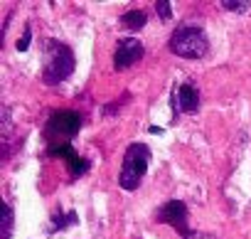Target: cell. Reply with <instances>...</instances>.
<instances>
[{"instance_id":"obj_1","label":"cell","mask_w":251,"mask_h":239,"mask_svg":"<svg viewBox=\"0 0 251 239\" xmlns=\"http://www.w3.org/2000/svg\"><path fill=\"white\" fill-rule=\"evenodd\" d=\"M42 47H45L42 81L50 84V86H57V84L67 81L76 69V57H74L72 47L59 42V40H45Z\"/></svg>"},{"instance_id":"obj_2","label":"cell","mask_w":251,"mask_h":239,"mask_svg":"<svg viewBox=\"0 0 251 239\" xmlns=\"http://www.w3.org/2000/svg\"><path fill=\"white\" fill-rule=\"evenodd\" d=\"M168 47H170L173 54H177L182 59H202L209 52V40H207V35H204L202 27L182 25V27H177L170 35Z\"/></svg>"},{"instance_id":"obj_3","label":"cell","mask_w":251,"mask_h":239,"mask_svg":"<svg viewBox=\"0 0 251 239\" xmlns=\"http://www.w3.org/2000/svg\"><path fill=\"white\" fill-rule=\"evenodd\" d=\"M148 160H151V148L146 143H131L123 153V165L118 173V185L123 190H136L148 170Z\"/></svg>"},{"instance_id":"obj_4","label":"cell","mask_w":251,"mask_h":239,"mask_svg":"<svg viewBox=\"0 0 251 239\" xmlns=\"http://www.w3.org/2000/svg\"><path fill=\"white\" fill-rule=\"evenodd\" d=\"M81 124H84V118H81L79 111H72V108L54 111L45 124V138H47L50 146L69 143L81 131Z\"/></svg>"},{"instance_id":"obj_5","label":"cell","mask_w":251,"mask_h":239,"mask_svg":"<svg viewBox=\"0 0 251 239\" xmlns=\"http://www.w3.org/2000/svg\"><path fill=\"white\" fill-rule=\"evenodd\" d=\"M143 52H146V47H143V42L136 40V37H123V40H118L116 52H113V69H116V72H126L128 67H133L136 62L143 59Z\"/></svg>"},{"instance_id":"obj_6","label":"cell","mask_w":251,"mask_h":239,"mask_svg":"<svg viewBox=\"0 0 251 239\" xmlns=\"http://www.w3.org/2000/svg\"><path fill=\"white\" fill-rule=\"evenodd\" d=\"M155 222L160 224H170L173 229H177L182 237L190 234L187 229V205L182 200H168L163 207H158L155 212Z\"/></svg>"},{"instance_id":"obj_7","label":"cell","mask_w":251,"mask_h":239,"mask_svg":"<svg viewBox=\"0 0 251 239\" xmlns=\"http://www.w3.org/2000/svg\"><path fill=\"white\" fill-rule=\"evenodd\" d=\"M50 156H54V158H64V160H67V168L72 170V175H74V178L86 175V173H89V168H91V163H89L86 158H81V156L72 148V143L50 146Z\"/></svg>"},{"instance_id":"obj_8","label":"cell","mask_w":251,"mask_h":239,"mask_svg":"<svg viewBox=\"0 0 251 239\" xmlns=\"http://www.w3.org/2000/svg\"><path fill=\"white\" fill-rule=\"evenodd\" d=\"M177 106L182 113H197L200 108V91L192 84H182L177 89Z\"/></svg>"},{"instance_id":"obj_9","label":"cell","mask_w":251,"mask_h":239,"mask_svg":"<svg viewBox=\"0 0 251 239\" xmlns=\"http://www.w3.org/2000/svg\"><path fill=\"white\" fill-rule=\"evenodd\" d=\"M79 222V217H76V212H72V210H57V212H52V217H50V232L54 234V232H62V229H67V227H74Z\"/></svg>"},{"instance_id":"obj_10","label":"cell","mask_w":251,"mask_h":239,"mask_svg":"<svg viewBox=\"0 0 251 239\" xmlns=\"http://www.w3.org/2000/svg\"><path fill=\"white\" fill-rule=\"evenodd\" d=\"M146 23H148V13L141 10V8H138V10H126V13L121 15V25H123L126 30H131V32L143 30Z\"/></svg>"},{"instance_id":"obj_11","label":"cell","mask_w":251,"mask_h":239,"mask_svg":"<svg viewBox=\"0 0 251 239\" xmlns=\"http://www.w3.org/2000/svg\"><path fill=\"white\" fill-rule=\"evenodd\" d=\"M222 8L231 10L236 15H246L251 10V0H222Z\"/></svg>"},{"instance_id":"obj_12","label":"cell","mask_w":251,"mask_h":239,"mask_svg":"<svg viewBox=\"0 0 251 239\" xmlns=\"http://www.w3.org/2000/svg\"><path fill=\"white\" fill-rule=\"evenodd\" d=\"M13 222H15L13 207L5 202V205H3V239H10V237H13Z\"/></svg>"},{"instance_id":"obj_13","label":"cell","mask_w":251,"mask_h":239,"mask_svg":"<svg viewBox=\"0 0 251 239\" xmlns=\"http://www.w3.org/2000/svg\"><path fill=\"white\" fill-rule=\"evenodd\" d=\"M155 10H158L160 20H165V23L173 18V5L168 3V0H158V3H155Z\"/></svg>"},{"instance_id":"obj_14","label":"cell","mask_w":251,"mask_h":239,"mask_svg":"<svg viewBox=\"0 0 251 239\" xmlns=\"http://www.w3.org/2000/svg\"><path fill=\"white\" fill-rule=\"evenodd\" d=\"M30 42H32V27L27 25L25 32H23V37L18 40V52H27L30 50Z\"/></svg>"},{"instance_id":"obj_15","label":"cell","mask_w":251,"mask_h":239,"mask_svg":"<svg viewBox=\"0 0 251 239\" xmlns=\"http://www.w3.org/2000/svg\"><path fill=\"white\" fill-rule=\"evenodd\" d=\"M182 239H217L214 234H207V232H190L187 237H182Z\"/></svg>"}]
</instances>
